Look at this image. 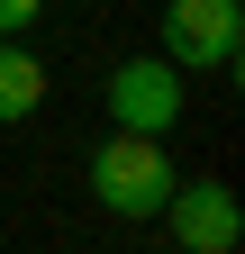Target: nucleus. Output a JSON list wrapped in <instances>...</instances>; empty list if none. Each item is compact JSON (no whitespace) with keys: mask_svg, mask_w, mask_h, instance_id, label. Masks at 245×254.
<instances>
[{"mask_svg":"<svg viewBox=\"0 0 245 254\" xmlns=\"http://www.w3.org/2000/svg\"><path fill=\"white\" fill-rule=\"evenodd\" d=\"M173 154H164V136H127V127H109V145L91 154V200H100L109 218H155L164 200H173Z\"/></svg>","mask_w":245,"mask_h":254,"instance_id":"nucleus-1","label":"nucleus"},{"mask_svg":"<svg viewBox=\"0 0 245 254\" xmlns=\"http://www.w3.org/2000/svg\"><path fill=\"white\" fill-rule=\"evenodd\" d=\"M245 37L236 0H164V64L173 73H227Z\"/></svg>","mask_w":245,"mask_h":254,"instance_id":"nucleus-3","label":"nucleus"},{"mask_svg":"<svg viewBox=\"0 0 245 254\" xmlns=\"http://www.w3.org/2000/svg\"><path fill=\"white\" fill-rule=\"evenodd\" d=\"M37 109H46V64L27 55L18 37H0V127H18Z\"/></svg>","mask_w":245,"mask_h":254,"instance_id":"nucleus-5","label":"nucleus"},{"mask_svg":"<svg viewBox=\"0 0 245 254\" xmlns=\"http://www.w3.org/2000/svg\"><path fill=\"white\" fill-rule=\"evenodd\" d=\"M155 218H164L173 254H236V227H245L227 182H173V200H164Z\"/></svg>","mask_w":245,"mask_h":254,"instance_id":"nucleus-4","label":"nucleus"},{"mask_svg":"<svg viewBox=\"0 0 245 254\" xmlns=\"http://www.w3.org/2000/svg\"><path fill=\"white\" fill-rule=\"evenodd\" d=\"M100 91H109V127H127V136H173L191 109V73H173L164 55H127Z\"/></svg>","mask_w":245,"mask_h":254,"instance_id":"nucleus-2","label":"nucleus"},{"mask_svg":"<svg viewBox=\"0 0 245 254\" xmlns=\"http://www.w3.org/2000/svg\"><path fill=\"white\" fill-rule=\"evenodd\" d=\"M37 18H46V0H0V37H27Z\"/></svg>","mask_w":245,"mask_h":254,"instance_id":"nucleus-6","label":"nucleus"}]
</instances>
